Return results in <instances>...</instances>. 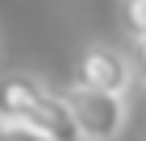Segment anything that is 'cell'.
I'll use <instances>...</instances> for the list:
<instances>
[{
	"label": "cell",
	"instance_id": "obj_5",
	"mask_svg": "<svg viewBox=\"0 0 146 141\" xmlns=\"http://www.w3.org/2000/svg\"><path fill=\"white\" fill-rule=\"evenodd\" d=\"M125 54H129V71H134L138 87L146 91V42H134L129 50H125Z\"/></svg>",
	"mask_w": 146,
	"mask_h": 141
},
{
	"label": "cell",
	"instance_id": "obj_6",
	"mask_svg": "<svg viewBox=\"0 0 146 141\" xmlns=\"http://www.w3.org/2000/svg\"><path fill=\"white\" fill-rule=\"evenodd\" d=\"M0 141H50V137L25 129V125H9V120H0Z\"/></svg>",
	"mask_w": 146,
	"mask_h": 141
},
{
	"label": "cell",
	"instance_id": "obj_4",
	"mask_svg": "<svg viewBox=\"0 0 146 141\" xmlns=\"http://www.w3.org/2000/svg\"><path fill=\"white\" fill-rule=\"evenodd\" d=\"M121 29L129 42H146V0H121Z\"/></svg>",
	"mask_w": 146,
	"mask_h": 141
},
{
	"label": "cell",
	"instance_id": "obj_1",
	"mask_svg": "<svg viewBox=\"0 0 146 141\" xmlns=\"http://www.w3.org/2000/svg\"><path fill=\"white\" fill-rule=\"evenodd\" d=\"M0 120L25 125V129L42 133L50 141H79L63 96L50 91L38 75H25V71H13V75L0 79Z\"/></svg>",
	"mask_w": 146,
	"mask_h": 141
},
{
	"label": "cell",
	"instance_id": "obj_2",
	"mask_svg": "<svg viewBox=\"0 0 146 141\" xmlns=\"http://www.w3.org/2000/svg\"><path fill=\"white\" fill-rule=\"evenodd\" d=\"M63 104L71 112V125H75L79 141H113V137H121L125 116H129L125 96L88 91V87H75V83L63 91Z\"/></svg>",
	"mask_w": 146,
	"mask_h": 141
},
{
	"label": "cell",
	"instance_id": "obj_3",
	"mask_svg": "<svg viewBox=\"0 0 146 141\" xmlns=\"http://www.w3.org/2000/svg\"><path fill=\"white\" fill-rule=\"evenodd\" d=\"M129 83H134V71H129V54L125 50H117L109 42H92V46L79 50V58H75V87L125 96Z\"/></svg>",
	"mask_w": 146,
	"mask_h": 141
}]
</instances>
